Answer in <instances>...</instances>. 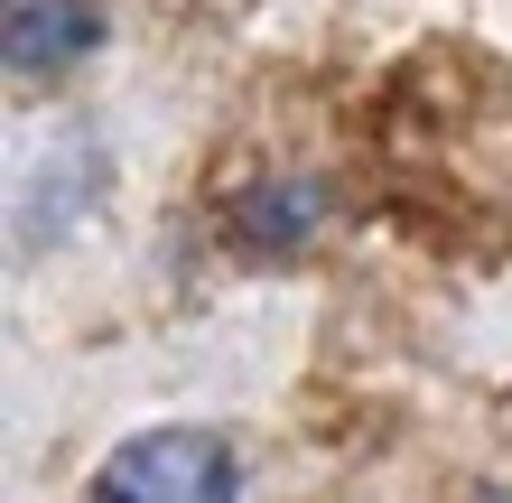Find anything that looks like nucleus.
<instances>
[{
    "instance_id": "f257e3e1",
    "label": "nucleus",
    "mask_w": 512,
    "mask_h": 503,
    "mask_svg": "<svg viewBox=\"0 0 512 503\" xmlns=\"http://www.w3.org/2000/svg\"><path fill=\"white\" fill-rule=\"evenodd\" d=\"M94 503H243V476H233V448L205 429H149L131 448L103 457Z\"/></svg>"
},
{
    "instance_id": "f03ea898",
    "label": "nucleus",
    "mask_w": 512,
    "mask_h": 503,
    "mask_svg": "<svg viewBox=\"0 0 512 503\" xmlns=\"http://www.w3.org/2000/svg\"><path fill=\"white\" fill-rule=\"evenodd\" d=\"M103 38L94 0H0V56L10 75H56Z\"/></svg>"
},
{
    "instance_id": "7ed1b4c3",
    "label": "nucleus",
    "mask_w": 512,
    "mask_h": 503,
    "mask_svg": "<svg viewBox=\"0 0 512 503\" xmlns=\"http://www.w3.org/2000/svg\"><path fill=\"white\" fill-rule=\"evenodd\" d=\"M308 224H317V187H289V177H280V187L243 196V233H252L261 252H289Z\"/></svg>"
}]
</instances>
